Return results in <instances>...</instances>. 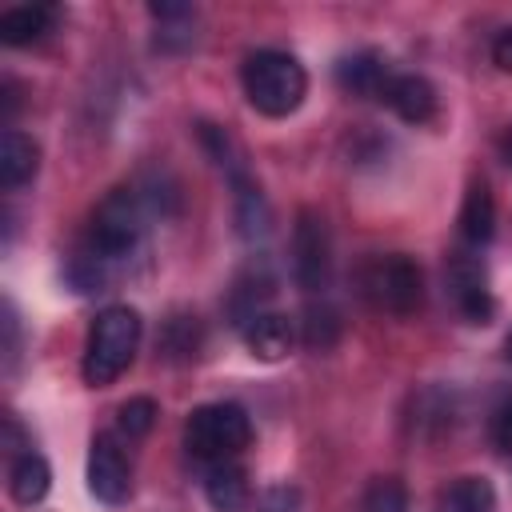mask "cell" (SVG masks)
I'll list each match as a JSON object with an SVG mask.
<instances>
[{
  "label": "cell",
  "instance_id": "6da1fadb",
  "mask_svg": "<svg viewBox=\"0 0 512 512\" xmlns=\"http://www.w3.org/2000/svg\"><path fill=\"white\" fill-rule=\"evenodd\" d=\"M240 80H244V96L248 104L260 112V116H292L304 96H308V72L304 64L292 56V52H280V48H260L244 60L240 68Z\"/></svg>",
  "mask_w": 512,
  "mask_h": 512
},
{
  "label": "cell",
  "instance_id": "7a4b0ae2",
  "mask_svg": "<svg viewBox=\"0 0 512 512\" xmlns=\"http://www.w3.org/2000/svg\"><path fill=\"white\" fill-rule=\"evenodd\" d=\"M136 348H140V312L128 304L100 308L88 328V344H84V364H80L84 380L92 388H108L132 364Z\"/></svg>",
  "mask_w": 512,
  "mask_h": 512
},
{
  "label": "cell",
  "instance_id": "3957f363",
  "mask_svg": "<svg viewBox=\"0 0 512 512\" xmlns=\"http://www.w3.org/2000/svg\"><path fill=\"white\" fill-rule=\"evenodd\" d=\"M252 444V420L240 404L232 400H216V404H200L192 408L188 424H184V448L196 460H232L236 452H244Z\"/></svg>",
  "mask_w": 512,
  "mask_h": 512
},
{
  "label": "cell",
  "instance_id": "277c9868",
  "mask_svg": "<svg viewBox=\"0 0 512 512\" xmlns=\"http://www.w3.org/2000/svg\"><path fill=\"white\" fill-rule=\"evenodd\" d=\"M140 236H144V204H140V196L132 188H116V192H108L100 200L84 244L100 260H108L116 268L120 260L132 256V248L140 244Z\"/></svg>",
  "mask_w": 512,
  "mask_h": 512
},
{
  "label": "cell",
  "instance_id": "5b68a950",
  "mask_svg": "<svg viewBox=\"0 0 512 512\" xmlns=\"http://www.w3.org/2000/svg\"><path fill=\"white\" fill-rule=\"evenodd\" d=\"M360 284L392 316H412L424 304V272L408 252L368 260L364 272H360Z\"/></svg>",
  "mask_w": 512,
  "mask_h": 512
},
{
  "label": "cell",
  "instance_id": "8992f818",
  "mask_svg": "<svg viewBox=\"0 0 512 512\" xmlns=\"http://www.w3.org/2000/svg\"><path fill=\"white\" fill-rule=\"evenodd\" d=\"M292 280L304 292H324L332 280V236L312 208H300L292 224Z\"/></svg>",
  "mask_w": 512,
  "mask_h": 512
},
{
  "label": "cell",
  "instance_id": "52a82bcc",
  "mask_svg": "<svg viewBox=\"0 0 512 512\" xmlns=\"http://www.w3.org/2000/svg\"><path fill=\"white\" fill-rule=\"evenodd\" d=\"M444 280H448V292L460 308V316L468 324H492L496 316V300H492V288H488V268L480 256L472 252H452L448 264H444Z\"/></svg>",
  "mask_w": 512,
  "mask_h": 512
},
{
  "label": "cell",
  "instance_id": "ba28073f",
  "mask_svg": "<svg viewBox=\"0 0 512 512\" xmlns=\"http://www.w3.org/2000/svg\"><path fill=\"white\" fill-rule=\"evenodd\" d=\"M88 492L100 504H112V508L132 496V460L124 456V448H120V440L112 432L92 436V448H88Z\"/></svg>",
  "mask_w": 512,
  "mask_h": 512
},
{
  "label": "cell",
  "instance_id": "9c48e42d",
  "mask_svg": "<svg viewBox=\"0 0 512 512\" xmlns=\"http://www.w3.org/2000/svg\"><path fill=\"white\" fill-rule=\"evenodd\" d=\"M380 100L404 120V124H428L436 116V88L432 80L416 76V72H400L384 84Z\"/></svg>",
  "mask_w": 512,
  "mask_h": 512
},
{
  "label": "cell",
  "instance_id": "30bf717a",
  "mask_svg": "<svg viewBox=\"0 0 512 512\" xmlns=\"http://www.w3.org/2000/svg\"><path fill=\"white\" fill-rule=\"evenodd\" d=\"M276 292V276L264 268V260L260 264H248L240 276H236V284H232V296H228V312H232V324H248V320H256L260 312H264V304H268V296Z\"/></svg>",
  "mask_w": 512,
  "mask_h": 512
},
{
  "label": "cell",
  "instance_id": "8fae6325",
  "mask_svg": "<svg viewBox=\"0 0 512 512\" xmlns=\"http://www.w3.org/2000/svg\"><path fill=\"white\" fill-rule=\"evenodd\" d=\"M292 340H296V328H292V320L280 316V312H260L256 320L244 324V344H248V352H252L256 360H264V364L284 360L288 348H292Z\"/></svg>",
  "mask_w": 512,
  "mask_h": 512
},
{
  "label": "cell",
  "instance_id": "7c38bea8",
  "mask_svg": "<svg viewBox=\"0 0 512 512\" xmlns=\"http://www.w3.org/2000/svg\"><path fill=\"white\" fill-rule=\"evenodd\" d=\"M204 496H208L212 512H244L248 500H252L248 472H244L236 460H220V464H212L208 476H204Z\"/></svg>",
  "mask_w": 512,
  "mask_h": 512
},
{
  "label": "cell",
  "instance_id": "4fadbf2b",
  "mask_svg": "<svg viewBox=\"0 0 512 512\" xmlns=\"http://www.w3.org/2000/svg\"><path fill=\"white\" fill-rule=\"evenodd\" d=\"M388 64L376 48H364V52H352L336 64V84L352 96H380L384 84H388Z\"/></svg>",
  "mask_w": 512,
  "mask_h": 512
},
{
  "label": "cell",
  "instance_id": "5bb4252c",
  "mask_svg": "<svg viewBox=\"0 0 512 512\" xmlns=\"http://www.w3.org/2000/svg\"><path fill=\"white\" fill-rule=\"evenodd\" d=\"M460 236L472 248H484L496 236V200H492V192H488L484 180H472L468 192H464V204H460Z\"/></svg>",
  "mask_w": 512,
  "mask_h": 512
},
{
  "label": "cell",
  "instance_id": "9a60e30c",
  "mask_svg": "<svg viewBox=\"0 0 512 512\" xmlns=\"http://www.w3.org/2000/svg\"><path fill=\"white\" fill-rule=\"evenodd\" d=\"M56 24V8L52 4H16L0 16V40L8 48H24L40 36H48Z\"/></svg>",
  "mask_w": 512,
  "mask_h": 512
},
{
  "label": "cell",
  "instance_id": "2e32d148",
  "mask_svg": "<svg viewBox=\"0 0 512 512\" xmlns=\"http://www.w3.org/2000/svg\"><path fill=\"white\" fill-rule=\"evenodd\" d=\"M8 488H12V500H16V504H24V508L40 504V500L48 496V488H52V468H48V460H44L40 452H20V456L12 460V468H8Z\"/></svg>",
  "mask_w": 512,
  "mask_h": 512
},
{
  "label": "cell",
  "instance_id": "e0dca14e",
  "mask_svg": "<svg viewBox=\"0 0 512 512\" xmlns=\"http://www.w3.org/2000/svg\"><path fill=\"white\" fill-rule=\"evenodd\" d=\"M36 168H40V144L32 136L16 132V128L4 132V140H0V180H4V188L28 184L36 176Z\"/></svg>",
  "mask_w": 512,
  "mask_h": 512
},
{
  "label": "cell",
  "instance_id": "ac0fdd59",
  "mask_svg": "<svg viewBox=\"0 0 512 512\" xmlns=\"http://www.w3.org/2000/svg\"><path fill=\"white\" fill-rule=\"evenodd\" d=\"M232 188H236V232H240L244 240H260V236H268V228H272V212H268V200H264L260 184H256L252 176H244V180H236Z\"/></svg>",
  "mask_w": 512,
  "mask_h": 512
},
{
  "label": "cell",
  "instance_id": "d6986e66",
  "mask_svg": "<svg viewBox=\"0 0 512 512\" xmlns=\"http://www.w3.org/2000/svg\"><path fill=\"white\" fill-rule=\"evenodd\" d=\"M196 136H200V144H204V152L216 160V168L236 184V180H244L248 176V168H244V152H240V144L220 128V124H208V120H200L196 124Z\"/></svg>",
  "mask_w": 512,
  "mask_h": 512
},
{
  "label": "cell",
  "instance_id": "ffe728a7",
  "mask_svg": "<svg viewBox=\"0 0 512 512\" xmlns=\"http://www.w3.org/2000/svg\"><path fill=\"white\" fill-rule=\"evenodd\" d=\"M340 340V316L332 304H308L300 312V344L312 348V352H328L332 344Z\"/></svg>",
  "mask_w": 512,
  "mask_h": 512
},
{
  "label": "cell",
  "instance_id": "44dd1931",
  "mask_svg": "<svg viewBox=\"0 0 512 512\" xmlns=\"http://www.w3.org/2000/svg\"><path fill=\"white\" fill-rule=\"evenodd\" d=\"M448 512H496V488L488 476H460L448 496H444Z\"/></svg>",
  "mask_w": 512,
  "mask_h": 512
},
{
  "label": "cell",
  "instance_id": "7402d4cb",
  "mask_svg": "<svg viewBox=\"0 0 512 512\" xmlns=\"http://www.w3.org/2000/svg\"><path fill=\"white\" fill-rule=\"evenodd\" d=\"M200 348V324L196 316H172L164 324V336H160V352L168 360H192Z\"/></svg>",
  "mask_w": 512,
  "mask_h": 512
},
{
  "label": "cell",
  "instance_id": "603a6c76",
  "mask_svg": "<svg viewBox=\"0 0 512 512\" xmlns=\"http://www.w3.org/2000/svg\"><path fill=\"white\" fill-rule=\"evenodd\" d=\"M156 416H160V408H156L152 396H128V400L120 404V412H116V428H120V436L140 440V436L152 432Z\"/></svg>",
  "mask_w": 512,
  "mask_h": 512
},
{
  "label": "cell",
  "instance_id": "cb8c5ba5",
  "mask_svg": "<svg viewBox=\"0 0 512 512\" xmlns=\"http://www.w3.org/2000/svg\"><path fill=\"white\" fill-rule=\"evenodd\" d=\"M360 512H408V488L396 476H376L360 496Z\"/></svg>",
  "mask_w": 512,
  "mask_h": 512
},
{
  "label": "cell",
  "instance_id": "d4e9b609",
  "mask_svg": "<svg viewBox=\"0 0 512 512\" xmlns=\"http://www.w3.org/2000/svg\"><path fill=\"white\" fill-rule=\"evenodd\" d=\"M300 508V488L280 480V484H268L260 492V512H296Z\"/></svg>",
  "mask_w": 512,
  "mask_h": 512
},
{
  "label": "cell",
  "instance_id": "484cf974",
  "mask_svg": "<svg viewBox=\"0 0 512 512\" xmlns=\"http://www.w3.org/2000/svg\"><path fill=\"white\" fill-rule=\"evenodd\" d=\"M488 436H492V444H496L500 452H512V396H508V400H500V404L492 408Z\"/></svg>",
  "mask_w": 512,
  "mask_h": 512
},
{
  "label": "cell",
  "instance_id": "4316f807",
  "mask_svg": "<svg viewBox=\"0 0 512 512\" xmlns=\"http://www.w3.org/2000/svg\"><path fill=\"white\" fill-rule=\"evenodd\" d=\"M492 64L500 72H512V24L496 32V40H492Z\"/></svg>",
  "mask_w": 512,
  "mask_h": 512
},
{
  "label": "cell",
  "instance_id": "83f0119b",
  "mask_svg": "<svg viewBox=\"0 0 512 512\" xmlns=\"http://www.w3.org/2000/svg\"><path fill=\"white\" fill-rule=\"evenodd\" d=\"M504 356H508V360H512V332H508V336H504Z\"/></svg>",
  "mask_w": 512,
  "mask_h": 512
}]
</instances>
